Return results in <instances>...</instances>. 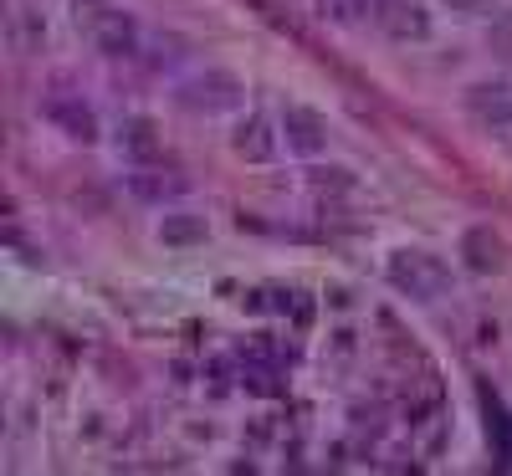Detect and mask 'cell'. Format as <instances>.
<instances>
[{
  "label": "cell",
  "mask_w": 512,
  "mask_h": 476,
  "mask_svg": "<svg viewBox=\"0 0 512 476\" xmlns=\"http://www.w3.org/2000/svg\"><path fill=\"white\" fill-rule=\"evenodd\" d=\"M384 277H390V287L410 302H441L451 292V262L441 251H425V246H400L390 251V262H384Z\"/></svg>",
  "instance_id": "6da1fadb"
},
{
  "label": "cell",
  "mask_w": 512,
  "mask_h": 476,
  "mask_svg": "<svg viewBox=\"0 0 512 476\" xmlns=\"http://www.w3.org/2000/svg\"><path fill=\"white\" fill-rule=\"evenodd\" d=\"M241 98H246V88L231 77V72H221V67H205V72H195V77H185L180 88H175V103L180 108H190V113H205V118H216V113H236L241 108Z\"/></svg>",
  "instance_id": "7a4b0ae2"
},
{
  "label": "cell",
  "mask_w": 512,
  "mask_h": 476,
  "mask_svg": "<svg viewBox=\"0 0 512 476\" xmlns=\"http://www.w3.org/2000/svg\"><path fill=\"white\" fill-rule=\"evenodd\" d=\"M277 123H282V144H287L292 154H303V159L328 154L333 128H328V118H323L318 108H308V103H282Z\"/></svg>",
  "instance_id": "3957f363"
},
{
  "label": "cell",
  "mask_w": 512,
  "mask_h": 476,
  "mask_svg": "<svg viewBox=\"0 0 512 476\" xmlns=\"http://www.w3.org/2000/svg\"><path fill=\"white\" fill-rule=\"evenodd\" d=\"M277 128H282V123H272L267 113L236 118V128H231V154H236L241 164H272L277 149H282V134H277Z\"/></svg>",
  "instance_id": "277c9868"
},
{
  "label": "cell",
  "mask_w": 512,
  "mask_h": 476,
  "mask_svg": "<svg viewBox=\"0 0 512 476\" xmlns=\"http://www.w3.org/2000/svg\"><path fill=\"white\" fill-rule=\"evenodd\" d=\"M41 113H47V123L62 128L72 144H98V134H103L93 103H82V93H52L47 103H41Z\"/></svg>",
  "instance_id": "5b68a950"
},
{
  "label": "cell",
  "mask_w": 512,
  "mask_h": 476,
  "mask_svg": "<svg viewBox=\"0 0 512 476\" xmlns=\"http://www.w3.org/2000/svg\"><path fill=\"white\" fill-rule=\"evenodd\" d=\"M461 108L482 128H512V77H487L461 93Z\"/></svg>",
  "instance_id": "8992f818"
},
{
  "label": "cell",
  "mask_w": 512,
  "mask_h": 476,
  "mask_svg": "<svg viewBox=\"0 0 512 476\" xmlns=\"http://www.w3.org/2000/svg\"><path fill=\"white\" fill-rule=\"evenodd\" d=\"M456 256H461V267H466V272L492 277V272H502V267H507V241H502L492 226H466V231H461Z\"/></svg>",
  "instance_id": "52a82bcc"
},
{
  "label": "cell",
  "mask_w": 512,
  "mask_h": 476,
  "mask_svg": "<svg viewBox=\"0 0 512 476\" xmlns=\"http://www.w3.org/2000/svg\"><path fill=\"white\" fill-rule=\"evenodd\" d=\"M139 21L128 16V11H103L98 21H93V47L103 52V57H113V62H128V57H139Z\"/></svg>",
  "instance_id": "ba28073f"
},
{
  "label": "cell",
  "mask_w": 512,
  "mask_h": 476,
  "mask_svg": "<svg viewBox=\"0 0 512 476\" xmlns=\"http://www.w3.org/2000/svg\"><path fill=\"white\" fill-rule=\"evenodd\" d=\"M374 21L395 41H425L431 36V16H425L415 0H374Z\"/></svg>",
  "instance_id": "9c48e42d"
},
{
  "label": "cell",
  "mask_w": 512,
  "mask_h": 476,
  "mask_svg": "<svg viewBox=\"0 0 512 476\" xmlns=\"http://www.w3.org/2000/svg\"><path fill=\"white\" fill-rule=\"evenodd\" d=\"M118 149L123 159H134V164H154L164 154V139H159V123L149 113H128L118 123Z\"/></svg>",
  "instance_id": "30bf717a"
},
{
  "label": "cell",
  "mask_w": 512,
  "mask_h": 476,
  "mask_svg": "<svg viewBox=\"0 0 512 476\" xmlns=\"http://www.w3.org/2000/svg\"><path fill=\"white\" fill-rule=\"evenodd\" d=\"M159 246H169V251H190V246H205V236H210V221L205 215H195V210H164V221H159Z\"/></svg>",
  "instance_id": "8fae6325"
},
{
  "label": "cell",
  "mask_w": 512,
  "mask_h": 476,
  "mask_svg": "<svg viewBox=\"0 0 512 476\" xmlns=\"http://www.w3.org/2000/svg\"><path fill=\"white\" fill-rule=\"evenodd\" d=\"M318 16L333 26H364L374 16V0H318Z\"/></svg>",
  "instance_id": "7c38bea8"
},
{
  "label": "cell",
  "mask_w": 512,
  "mask_h": 476,
  "mask_svg": "<svg viewBox=\"0 0 512 476\" xmlns=\"http://www.w3.org/2000/svg\"><path fill=\"white\" fill-rule=\"evenodd\" d=\"M16 31H21V52H41V47H47V21H36L31 11H16Z\"/></svg>",
  "instance_id": "4fadbf2b"
},
{
  "label": "cell",
  "mask_w": 512,
  "mask_h": 476,
  "mask_svg": "<svg viewBox=\"0 0 512 476\" xmlns=\"http://www.w3.org/2000/svg\"><path fill=\"white\" fill-rule=\"evenodd\" d=\"M134 190H139L144 200H159V195H180L185 180H134Z\"/></svg>",
  "instance_id": "5bb4252c"
},
{
  "label": "cell",
  "mask_w": 512,
  "mask_h": 476,
  "mask_svg": "<svg viewBox=\"0 0 512 476\" xmlns=\"http://www.w3.org/2000/svg\"><path fill=\"white\" fill-rule=\"evenodd\" d=\"M441 6H451L456 16H482V11L492 6V0H441Z\"/></svg>",
  "instance_id": "9a60e30c"
},
{
  "label": "cell",
  "mask_w": 512,
  "mask_h": 476,
  "mask_svg": "<svg viewBox=\"0 0 512 476\" xmlns=\"http://www.w3.org/2000/svg\"><path fill=\"white\" fill-rule=\"evenodd\" d=\"M507 461H512V425H507Z\"/></svg>",
  "instance_id": "2e32d148"
}]
</instances>
